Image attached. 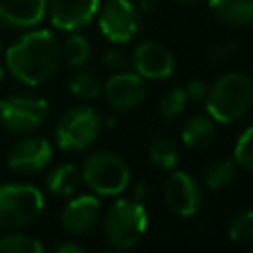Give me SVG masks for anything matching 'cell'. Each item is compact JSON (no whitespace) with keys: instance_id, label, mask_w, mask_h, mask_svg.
<instances>
[{"instance_id":"30bf717a","label":"cell","mask_w":253,"mask_h":253,"mask_svg":"<svg viewBox=\"0 0 253 253\" xmlns=\"http://www.w3.org/2000/svg\"><path fill=\"white\" fill-rule=\"evenodd\" d=\"M101 95L115 111H134L146 99V83L136 71H115L103 83Z\"/></svg>"},{"instance_id":"4316f807","label":"cell","mask_w":253,"mask_h":253,"mask_svg":"<svg viewBox=\"0 0 253 253\" xmlns=\"http://www.w3.org/2000/svg\"><path fill=\"white\" fill-rule=\"evenodd\" d=\"M237 49H239V43L235 40H223V42H219L208 49V59L213 63H219V61H225L231 55H235Z\"/></svg>"},{"instance_id":"d6986e66","label":"cell","mask_w":253,"mask_h":253,"mask_svg":"<svg viewBox=\"0 0 253 253\" xmlns=\"http://www.w3.org/2000/svg\"><path fill=\"white\" fill-rule=\"evenodd\" d=\"M148 160L152 166L160 170H174L180 162V150L174 138L170 136H156L148 144Z\"/></svg>"},{"instance_id":"2e32d148","label":"cell","mask_w":253,"mask_h":253,"mask_svg":"<svg viewBox=\"0 0 253 253\" xmlns=\"http://www.w3.org/2000/svg\"><path fill=\"white\" fill-rule=\"evenodd\" d=\"M215 138V121L210 115H194L190 117L182 130L180 140L190 150H206Z\"/></svg>"},{"instance_id":"4dcf8cb0","label":"cell","mask_w":253,"mask_h":253,"mask_svg":"<svg viewBox=\"0 0 253 253\" xmlns=\"http://www.w3.org/2000/svg\"><path fill=\"white\" fill-rule=\"evenodd\" d=\"M160 4H162V0H140L138 2V10L144 12V14H152V12H156L160 8Z\"/></svg>"},{"instance_id":"484cf974","label":"cell","mask_w":253,"mask_h":253,"mask_svg":"<svg viewBox=\"0 0 253 253\" xmlns=\"http://www.w3.org/2000/svg\"><path fill=\"white\" fill-rule=\"evenodd\" d=\"M235 164L243 170L253 172V125H249L247 128L241 130V134L237 136L235 144H233V156Z\"/></svg>"},{"instance_id":"52a82bcc","label":"cell","mask_w":253,"mask_h":253,"mask_svg":"<svg viewBox=\"0 0 253 253\" xmlns=\"http://www.w3.org/2000/svg\"><path fill=\"white\" fill-rule=\"evenodd\" d=\"M49 105L36 93H14L0 99V125L16 134H28L47 119Z\"/></svg>"},{"instance_id":"4fadbf2b","label":"cell","mask_w":253,"mask_h":253,"mask_svg":"<svg viewBox=\"0 0 253 253\" xmlns=\"http://www.w3.org/2000/svg\"><path fill=\"white\" fill-rule=\"evenodd\" d=\"M101 0H47V16L61 32H79L93 22Z\"/></svg>"},{"instance_id":"e575fe53","label":"cell","mask_w":253,"mask_h":253,"mask_svg":"<svg viewBox=\"0 0 253 253\" xmlns=\"http://www.w3.org/2000/svg\"><path fill=\"white\" fill-rule=\"evenodd\" d=\"M0 49H2V36H0Z\"/></svg>"},{"instance_id":"9c48e42d","label":"cell","mask_w":253,"mask_h":253,"mask_svg":"<svg viewBox=\"0 0 253 253\" xmlns=\"http://www.w3.org/2000/svg\"><path fill=\"white\" fill-rule=\"evenodd\" d=\"M172 174L166 178L162 188V198L166 208L180 215V217H192L200 206H202V186L200 182L184 172V170H170Z\"/></svg>"},{"instance_id":"d6a6232c","label":"cell","mask_w":253,"mask_h":253,"mask_svg":"<svg viewBox=\"0 0 253 253\" xmlns=\"http://www.w3.org/2000/svg\"><path fill=\"white\" fill-rule=\"evenodd\" d=\"M178 2H182V4H196V2H200V0H178Z\"/></svg>"},{"instance_id":"603a6c76","label":"cell","mask_w":253,"mask_h":253,"mask_svg":"<svg viewBox=\"0 0 253 253\" xmlns=\"http://www.w3.org/2000/svg\"><path fill=\"white\" fill-rule=\"evenodd\" d=\"M227 237L237 245L253 243V208L235 211L227 221Z\"/></svg>"},{"instance_id":"e0dca14e","label":"cell","mask_w":253,"mask_h":253,"mask_svg":"<svg viewBox=\"0 0 253 253\" xmlns=\"http://www.w3.org/2000/svg\"><path fill=\"white\" fill-rule=\"evenodd\" d=\"M211 16L227 26L243 28L253 24V0H208Z\"/></svg>"},{"instance_id":"d4e9b609","label":"cell","mask_w":253,"mask_h":253,"mask_svg":"<svg viewBox=\"0 0 253 253\" xmlns=\"http://www.w3.org/2000/svg\"><path fill=\"white\" fill-rule=\"evenodd\" d=\"M186 103H188V97H186V91L184 87H174L170 91H166L158 103V115L160 119L164 121H174L182 115V111L186 109Z\"/></svg>"},{"instance_id":"ba28073f","label":"cell","mask_w":253,"mask_h":253,"mask_svg":"<svg viewBox=\"0 0 253 253\" xmlns=\"http://www.w3.org/2000/svg\"><path fill=\"white\" fill-rule=\"evenodd\" d=\"M101 34L113 43H128L138 36L140 10L130 0H107L97 12Z\"/></svg>"},{"instance_id":"836d02e7","label":"cell","mask_w":253,"mask_h":253,"mask_svg":"<svg viewBox=\"0 0 253 253\" xmlns=\"http://www.w3.org/2000/svg\"><path fill=\"white\" fill-rule=\"evenodd\" d=\"M2 79H4V67H2V63H0V83H2Z\"/></svg>"},{"instance_id":"7402d4cb","label":"cell","mask_w":253,"mask_h":253,"mask_svg":"<svg viewBox=\"0 0 253 253\" xmlns=\"http://www.w3.org/2000/svg\"><path fill=\"white\" fill-rule=\"evenodd\" d=\"M91 57V43L79 32H69L61 43V61L71 67H83Z\"/></svg>"},{"instance_id":"9a60e30c","label":"cell","mask_w":253,"mask_h":253,"mask_svg":"<svg viewBox=\"0 0 253 253\" xmlns=\"http://www.w3.org/2000/svg\"><path fill=\"white\" fill-rule=\"evenodd\" d=\"M47 12V0H0V28L30 30L36 28Z\"/></svg>"},{"instance_id":"ac0fdd59","label":"cell","mask_w":253,"mask_h":253,"mask_svg":"<svg viewBox=\"0 0 253 253\" xmlns=\"http://www.w3.org/2000/svg\"><path fill=\"white\" fill-rule=\"evenodd\" d=\"M81 186V172L71 162L53 166L45 176V188L57 198H71Z\"/></svg>"},{"instance_id":"44dd1931","label":"cell","mask_w":253,"mask_h":253,"mask_svg":"<svg viewBox=\"0 0 253 253\" xmlns=\"http://www.w3.org/2000/svg\"><path fill=\"white\" fill-rule=\"evenodd\" d=\"M67 87L71 95L81 101H93L103 93V81L91 69H79L75 75H71Z\"/></svg>"},{"instance_id":"1f68e13d","label":"cell","mask_w":253,"mask_h":253,"mask_svg":"<svg viewBox=\"0 0 253 253\" xmlns=\"http://www.w3.org/2000/svg\"><path fill=\"white\" fill-rule=\"evenodd\" d=\"M144 194H146V188H144V184H136V186H134V194H132V198H136V200H142V198H144Z\"/></svg>"},{"instance_id":"ffe728a7","label":"cell","mask_w":253,"mask_h":253,"mask_svg":"<svg viewBox=\"0 0 253 253\" xmlns=\"http://www.w3.org/2000/svg\"><path fill=\"white\" fill-rule=\"evenodd\" d=\"M237 170H239V166L235 164L233 158H229V156L215 158L204 170V182L210 190H223L237 178Z\"/></svg>"},{"instance_id":"cb8c5ba5","label":"cell","mask_w":253,"mask_h":253,"mask_svg":"<svg viewBox=\"0 0 253 253\" xmlns=\"http://www.w3.org/2000/svg\"><path fill=\"white\" fill-rule=\"evenodd\" d=\"M0 253H43V243L28 233H6L0 237Z\"/></svg>"},{"instance_id":"5b68a950","label":"cell","mask_w":253,"mask_h":253,"mask_svg":"<svg viewBox=\"0 0 253 253\" xmlns=\"http://www.w3.org/2000/svg\"><path fill=\"white\" fill-rule=\"evenodd\" d=\"M43 211V194L40 188L24 182L0 184V227L18 229L34 223Z\"/></svg>"},{"instance_id":"7c38bea8","label":"cell","mask_w":253,"mask_h":253,"mask_svg":"<svg viewBox=\"0 0 253 253\" xmlns=\"http://www.w3.org/2000/svg\"><path fill=\"white\" fill-rule=\"evenodd\" d=\"M53 148L51 144L42 136H24L16 140L6 156L8 168L18 174H36L43 170L51 160Z\"/></svg>"},{"instance_id":"8992f818","label":"cell","mask_w":253,"mask_h":253,"mask_svg":"<svg viewBox=\"0 0 253 253\" xmlns=\"http://www.w3.org/2000/svg\"><path fill=\"white\" fill-rule=\"evenodd\" d=\"M103 130L101 115L89 105L67 109L55 125V144L65 152H79L89 148Z\"/></svg>"},{"instance_id":"f546056e","label":"cell","mask_w":253,"mask_h":253,"mask_svg":"<svg viewBox=\"0 0 253 253\" xmlns=\"http://www.w3.org/2000/svg\"><path fill=\"white\" fill-rule=\"evenodd\" d=\"M55 251H57V253H83V251H85V247H83L81 243L73 241V239H67V241L59 243Z\"/></svg>"},{"instance_id":"7a4b0ae2","label":"cell","mask_w":253,"mask_h":253,"mask_svg":"<svg viewBox=\"0 0 253 253\" xmlns=\"http://www.w3.org/2000/svg\"><path fill=\"white\" fill-rule=\"evenodd\" d=\"M204 103L215 123H235L247 115L253 103V81L243 71H225L210 85Z\"/></svg>"},{"instance_id":"277c9868","label":"cell","mask_w":253,"mask_h":253,"mask_svg":"<svg viewBox=\"0 0 253 253\" xmlns=\"http://www.w3.org/2000/svg\"><path fill=\"white\" fill-rule=\"evenodd\" d=\"M81 182L97 196H119L130 184L125 158L113 150H95L81 164Z\"/></svg>"},{"instance_id":"83f0119b","label":"cell","mask_w":253,"mask_h":253,"mask_svg":"<svg viewBox=\"0 0 253 253\" xmlns=\"http://www.w3.org/2000/svg\"><path fill=\"white\" fill-rule=\"evenodd\" d=\"M128 63H130V57H128V53L123 51L121 47H109V49L103 53V65H105L107 69H111L113 73L126 69Z\"/></svg>"},{"instance_id":"8fae6325","label":"cell","mask_w":253,"mask_h":253,"mask_svg":"<svg viewBox=\"0 0 253 253\" xmlns=\"http://www.w3.org/2000/svg\"><path fill=\"white\" fill-rule=\"evenodd\" d=\"M130 63L142 79L152 81L168 79L176 69V57L170 47L154 40H144L136 43L130 55Z\"/></svg>"},{"instance_id":"f1b7e54d","label":"cell","mask_w":253,"mask_h":253,"mask_svg":"<svg viewBox=\"0 0 253 253\" xmlns=\"http://www.w3.org/2000/svg\"><path fill=\"white\" fill-rule=\"evenodd\" d=\"M208 89H210V85H208L202 77H194V79H190V81L186 83V87H184L188 101H198V103L206 99Z\"/></svg>"},{"instance_id":"6da1fadb","label":"cell","mask_w":253,"mask_h":253,"mask_svg":"<svg viewBox=\"0 0 253 253\" xmlns=\"http://www.w3.org/2000/svg\"><path fill=\"white\" fill-rule=\"evenodd\" d=\"M4 61L16 81L28 87H40L53 79L59 69L61 42L49 30L30 28L8 45Z\"/></svg>"},{"instance_id":"5bb4252c","label":"cell","mask_w":253,"mask_h":253,"mask_svg":"<svg viewBox=\"0 0 253 253\" xmlns=\"http://www.w3.org/2000/svg\"><path fill=\"white\" fill-rule=\"evenodd\" d=\"M101 221V202L97 196L81 194L71 196V200L61 210V227L71 235H85L97 227Z\"/></svg>"},{"instance_id":"3957f363","label":"cell","mask_w":253,"mask_h":253,"mask_svg":"<svg viewBox=\"0 0 253 253\" xmlns=\"http://www.w3.org/2000/svg\"><path fill=\"white\" fill-rule=\"evenodd\" d=\"M148 229V211L142 200L119 198L103 213L105 239L115 249L136 247Z\"/></svg>"}]
</instances>
